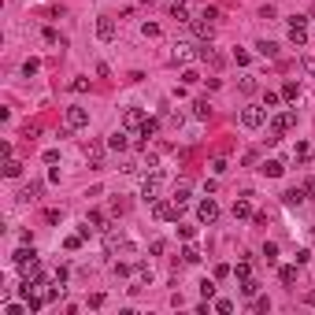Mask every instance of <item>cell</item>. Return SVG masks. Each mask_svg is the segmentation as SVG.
<instances>
[{
	"mask_svg": "<svg viewBox=\"0 0 315 315\" xmlns=\"http://www.w3.org/2000/svg\"><path fill=\"white\" fill-rule=\"evenodd\" d=\"M293 126H297V112H278V115H271V137H267V145H278L282 134H289Z\"/></svg>",
	"mask_w": 315,
	"mask_h": 315,
	"instance_id": "1",
	"label": "cell"
},
{
	"mask_svg": "<svg viewBox=\"0 0 315 315\" xmlns=\"http://www.w3.org/2000/svg\"><path fill=\"white\" fill-rule=\"evenodd\" d=\"M215 15H219L215 8H204L197 19L189 23V26H193V34H197L200 41H212V37H215Z\"/></svg>",
	"mask_w": 315,
	"mask_h": 315,
	"instance_id": "2",
	"label": "cell"
},
{
	"mask_svg": "<svg viewBox=\"0 0 315 315\" xmlns=\"http://www.w3.org/2000/svg\"><path fill=\"white\" fill-rule=\"evenodd\" d=\"M289 45H293V49H304V45H308V15H293V19H289Z\"/></svg>",
	"mask_w": 315,
	"mask_h": 315,
	"instance_id": "3",
	"label": "cell"
},
{
	"mask_svg": "<svg viewBox=\"0 0 315 315\" xmlns=\"http://www.w3.org/2000/svg\"><path fill=\"white\" fill-rule=\"evenodd\" d=\"M160 189H163V175H160V171H149V178L141 182V200L156 204V200H160Z\"/></svg>",
	"mask_w": 315,
	"mask_h": 315,
	"instance_id": "4",
	"label": "cell"
},
{
	"mask_svg": "<svg viewBox=\"0 0 315 315\" xmlns=\"http://www.w3.org/2000/svg\"><path fill=\"white\" fill-rule=\"evenodd\" d=\"M267 122V112L260 104H248V108H241V126L245 130H260V126Z\"/></svg>",
	"mask_w": 315,
	"mask_h": 315,
	"instance_id": "5",
	"label": "cell"
},
{
	"mask_svg": "<svg viewBox=\"0 0 315 315\" xmlns=\"http://www.w3.org/2000/svg\"><path fill=\"white\" fill-rule=\"evenodd\" d=\"M178 212H182V204H175V200H156L152 204V215L160 219V223H175Z\"/></svg>",
	"mask_w": 315,
	"mask_h": 315,
	"instance_id": "6",
	"label": "cell"
},
{
	"mask_svg": "<svg viewBox=\"0 0 315 315\" xmlns=\"http://www.w3.org/2000/svg\"><path fill=\"white\" fill-rule=\"evenodd\" d=\"M104 156H108V141H89V145H86L89 167H104Z\"/></svg>",
	"mask_w": 315,
	"mask_h": 315,
	"instance_id": "7",
	"label": "cell"
},
{
	"mask_svg": "<svg viewBox=\"0 0 315 315\" xmlns=\"http://www.w3.org/2000/svg\"><path fill=\"white\" fill-rule=\"evenodd\" d=\"M215 219H219V204H215L212 197L200 200V204H197V223H208V226H212Z\"/></svg>",
	"mask_w": 315,
	"mask_h": 315,
	"instance_id": "8",
	"label": "cell"
},
{
	"mask_svg": "<svg viewBox=\"0 0 315 315\" xmlns=\"http://www.w3.org/2000/svg\"><path fill=\"white\" fill-rule=\"evenodd\" d=\"M86 126H89V112H86V108H67V130H86Z\"/></svg>",
	"mask_w": 315,
	"mask_h": 315,
	"instance_id": "9",
	"label": "cell"
},
{
	"mask_svg": "<svg viewBox=\"0 0 315 315\" xmlns=\"http://www.w3.org/2000/svg\"><path fill=\"white\" fill-rule=\"evenodd\" d=\"M126 241H122V230L119 226H108L104 230V252H108V256H112V252H119Z\"/></svg>",
	"mask_w": 315,
	"mask_h": 315,
	"instance_id": "10",
	"label": "cell"
},
{
	"mask_svg": "<svg viewBox=\"0 0 315 315\" xmlns=\"http://www.w3.org/2000/svg\"><path fill=\"white\" fill-rule=\"evenodd\" d=\"M156 134H160V122H156V119H145V122L137 126V149H145L149 137H156Z\"/></svg>",
	"mask_w": 315,
	"mask_h": 315,
	"instance_id": "11",
	"label": "cell"
},
{
	"mask_svg": "<svg viewBox=\"0 0 315 315\" xmlns=\"http://www.w3.org/2000/svg\"><path fill=\"white\" fill-rule=\"evenodd\" d=\"M97 37L100 41H115V19L112 15H100L97 19Z\"/></svg>",
	"mask_w": 315,
	"mask_h": 315,
	"instance_id": "12",
	"label": "cell"
},
{
	"mask_svg": "<svg viewBox=\"0 0 315 315\" xmlns=\"http://www.w3.org/2000/svg\"><path fill=\"white\" fill-rule=\"evenodd\" d=\"M149 115H145V108H126V115H122V126L126 130H137L141 122H145Z\"/></svg>",
	"mask_w": 315,
	"mask_h": 315,
	"instance_id": "13",
	"label": "cell"
},
{
	"mask_svg": "<svg viewBox=\"0 0 315 315\" xmlns=\"http://www.w3.org/2000/svg\"><path fill=\"white\" fill-rule=\"evenodd\" d=\"M108 149H112V152H126V149H130V134H126V126L108 137Z\"/></svg>",
	"mask_w": 315,
	"mask_h": 315,
	"instance_id": "14",
	"label": "cell"
},
{
	"mask_svg": "<svg viewBox=\"0 0 315 315\" xmlns=\"http://www.w3.org/2000/svg\"><path fill=\"white\" fill-rule=\"evenodd\" d=\"M304 193H308V185L301 189V185H297V189H286V193H282V204H286V208H301V204H304Z\"/></svg>",
	"mask_w": 315,
	"mask_h": 315,
	"instance_id": "15",
	"label": "cell"
},
{
	"mask_svg": "<svg viewBox=\"0 0 315 315\" xmlns=\"http://www.w3.org/2000/svg\"><path fill=\"white\" fill-rule=\"evenodd\" d=\"M252 193H241L238 200H234V219H252Z\"/></svg>",
	"mask_w": 315,
	"mask_h": 315,
	"instance_id": "16",
	"label": "cell"
},
{
	"mask_svg": "<svg viewBox=\"0 0 315 315\" xmlns=\"http://www.w3.org/2000/svg\"><path fill=\"white\" fill-rule=\"evenodd\" d=\"M260 175L263 178H282V175H286V167H282V160H263L260 163Z\"/></svg>",
	"mask_w": 315,
	"mask_h": 315,
	"instance_id": "17",
	"label": "cell"
},
{
	"mask_svg": "<svg viewBox=\"0 0 315 315\" xmlns=\"http://www.w3.org/2000/svg\"><path fill=\"white\" fill-rule=\"evenodd\" d=\"M86 223H89L93 230H100V234L108 230V219H104V212H97V208H89V212H86Z\"/></svg>",
	"mask_w": 315,
	"mask_h": 315,
	"instance_id": "18",
	"label": "cell"
},
{
	"mask_svg": "<svg viewBox=\"0 0 315 315\" xmlns=\"http://www.w3.org/2000/svg\"><path fill=\"white\" fill-rule=\"evenodd\" d=\"M189 197H193V189H189V182H175V204H189Z\"/></svg>",
	"mask_w": 315,
	"mask_h": 315,
	"instance_id": "19",
	"label": "cell"
},
{
	"mask_svg": "<svg viewBox=\"0 0 315 315\" xmlns=\"http://www.w3.org/2000/svg\"><path fill=\"white\" fill-rule=\"evenodd\" d=\"M256 52H260L263 59H278V45H275V41H260Z\"/></svg>",
	"mask_w": 315,
	"mask_h": 315,
	"instance_id": "20",
	"label": "cell"
},
{
	"mask_svg": "<svg viewBox=\"0 0 315 315\" xmlns=\"http://www.w3.org/2000/svg\"><path fill=\"white\" fill-rule=\"evenodd\" d=\"M197 52H193V45H175V63H189Z\"/></svg>",
	"mask_w": 315,
	"mask_h": 315,
	"instance_id": "21",
	"label": "cell"
},
{
	"mask_svg": "<svg viewBox=\"0 0 315 315\" xmlns=\"http://www.w3.org/2000/svg\"><path fill=\"white\" fill-rule=\"evenodd\" d=\"M193 119H200V122L212 119V104H208V100H197V104H193Z\"/></svg>",
	"mask_w": 315,
	"mask_h": 315,
	"instance_id": "22",
	"label": "cell"
},
{
	"mask_svg": "<svg viewBox=\"0 0 315 315\" xmlns=\"http://www.w3.org/2000/svg\"><path fill=\"white\" fill-rule=\"evenodd\" d=\"M234 278H238V282L252 278V263H248V260H238V267H234Z\"/></svg>",
	"mask_w": 315,
	"mask_h": 315,
	"instance_id": "23",
	"label": "cell"
},
{
	"mask_svg": "<svg viewBox=\"0 0 315 315\" xmlns=\"http://www.w3.org/2000/svg\"><path fill=\"white\" fill-rule=\"evenodd\" d=\"M134 275H137V282H145V286H149V282H152V267L149 263H134Z\"/></svg>",
	"mask_w": 315,
	"mask_h": 315,
	"instance_id": "24",
	"label": "cell"
},
{
	"mask_svg": "<svg viewBox=\"0 0 315 315\" xmlns=\"http://www.w3.org/2000/svg\"><path fill=\"white\" fill-rule=\"evenodd\" d=\"M297 97H301V86H297V82H286V86H282V100H297Z\"/></svg>",
	"mask_w": 315,
	"mask_h": 315,
	"instance_id": "25",
	"label": "cell"
},
{
	"mask_svg": "<svg viewBox=\"0 0 315 315\" xmlns=\"http://www.w3.org/2000/svg\"><path fill=\"white\" fill-rule=\"evenodd\" d=\"M182 263H200V252H197V245H185V248H182Z\"/></svg>",
	"mask_w": 315,
	"mask_h": 315,
	"instance_id": "26",
	"label": "cell"
},
{
	"mask_svg": "<svg viewBox=\"0 0 315 315\" xmlns=\"http://www.w3.org/2000/svg\"><path fill=\"white\" fill-rule=\"evenodd\" d=\"M278 278H282V286H293V282H297V267H282Z\"/></svg>",
	"mask_w": 315,
	"mask_h": 315,
	"instance_id": "27",
	"label": "cell"
},
{
	"mask_svg": "<svg viewBox=\"0 0 315 315\" xmlns=\"http://www.w3.org/2000/svg\"><path fill=\"white\" fill-rule=\"evenodd\" d=\"M278 104H282V93L267 89V93H263V108H278Z\"/></svg>",
	"mask_w": 315,
	"mask_h": 315,
	"instance_id": "28",
	"label": "cell"
},
{
	"mask_svg": "<svg viewBox=\"0 0 315 315\" xmlns=\"http://www.w3.org/2000/svg\"><path fill=\"white\" fill-rule=\"evenodd\" d=\"M4 175H8V178H19V175H23V163H19V160H8V163H4Z\"/></svg>",
	"mask_w": 315,
	"mask_h": 315,
	"instance_id": "29",
	"label": "cell"
},
{
	"mask_svg": "<svg viewBox=\"0 0 315 315\" xmlns=\"http://www.w3.org/2000/svg\"><path fill=\"white\" fill-rule=\"evenodd\" d=\"M241 293H245V297H256V293H260V282H256V278H245V282H241Z\"/></svg>",
	"mask_w": 315,
	"mask_h": 315,
	"instance_id": "30",
	"label": "cell"
},
{
	"mask_svg": "<svg viewBox=\"0 0 315 315\" xmlns=\"http://www.w3.org/2000/svg\"><path fill=\"white\" fill-rule=\"evenodd\" d=\"M200 297H204V301H212V297H215V282H212V278L200 282Z\"/></svg>",
	"mask_w": 315,
	"mask_h": 315,
	"instance_id": "31",
	"label": "cell"
},
{
	"mask_svg": "<svg viewBox=\"0 0 315 315\" xmlns=\"http://www.w3.org/2000/svg\"><path fill=\"white\" fill-rule=\"evenodd\" d=\"M263 260H267V263H275V260H278V245H275V241H267V245H263Z\"/></svg>",
	"mask_w": 315,
	"mask_h": 315,
	"instance_id": "32",
	"label": "cell"
},
{
	"mask_svg": "<svg viewBox=\"0 0 315 315\" xmlns=\"http://www.w3.org/2000/svg\"><path fill=\"white\" fill-rule=\"evenodd\" d=\"M37 71H41V63H37V59H26V63H23V74H26V78H34Z\"/></svg>",
	"mask_w": 315,
	"mask_h": 315,
	"instance_id": "33",
	"label": "cell"
},
{
	"mask_svg": "<svg viewBox=\"0 0 315 315\" xmlns=\"http://www.w3.org/2000/svg\"><path fill=\"white\" fill-rule=\"evenodd\" d=\"M167 126L171 130H182V112H167Z\"/></svg>",
	"mask_w": 315,
	"mask_h": 315,
	"instance_id": "34",
	"label": "cell"
},
{
	"mask_svg": "<svg viewBox=\"0 0 315 315\" xmlns=\"http://www.w3.org/2000/svg\"><path fill=\"white\" fill-rule=\"evenodd\" d=\"M215 311L219 315H230L234 311V301H226V297H223V301H215Z\"/></svg>",
	"mask_w": 315,
	"mask_h": 315,
	"instance_id": "35",
	"label": "cell"
},
{
	"mask_svg": "<svg viewBox=\"0 0 315 315\" xmlns=\"http://www.w3.org/2000/svg\"><path fill=\"white\" fill-rule=\"evenodd\" d=\"M182 82H185V86H197V82H200V74L189 67V71H182Z\"/></svg>",
	"mask_w": 315,
	"mask_h": 315,
	"instance_id": "36",
	"label": "cell"
},
{
	"mask_svg": "<svg viewBox=\"0 0 315 315\" xmlns=\"http://www.w3.org/2000/svg\"><path fill=\"white\" fill-rule=\"evenodd\" d=\"M30 311V304H8L4 308V315H26Z\"/></svg>",
	"mask_w": 315,
	"mask_h": 315,
	"instance_id": "37",
	"label": "cell"
},
{
	"mask_svg": "<svg viewBox=\"0 0 315 315\" xmlns=\"http://www.w3.org/2000/svg\"><path fill=\"white\" fill-rule=\"evenodd\" d=\"M212 171H215V175H226V171H230V163L223 160V156H219V160H212Z\"/></svg>",
	"mask_w": 315,
	"mask_h": 315,
	"instance_id": "38",
	"label": "cell"
},
{
	"mask_svg": "<svg viewBox=\"0 0 315 315\" xmlns=\"http://www.w3.org/2000/svg\"><path fill=\"white\" fill-rule=\"evenodd\" d=\"M141 34H145V37H160V26H156V23H145V26H141Z\"/></svg>",
	"mask_w": 315,
	"mask_h": 315,
	"instance_id": "39",
	"label": "cell"
},
{
	"mask_svg": "<svg viewBox=\"0 0 315 315\" xmlns=\"http://www.w3.org/2000/svg\"><path fill=\"white\" fill-rule=\"evenodd\" d=\"M178 238H185V241H193V238H197V226H178Z\"/></svg>",
	"mask_w": 315,
	"mask_h": 315,
	"instance_id": "40",
	"label": "cell"
},
{
	"mask_svg": "<svg viewBox=\"0 0 315 315\" xmlns=\"http://www.w3.org/2000/svg\"><path fill=\"white\" fill-rule=\"evenodd\" d=\"M112 271H115L119 278H126V275H130V271H134V267H130V263H112Z\"/></svg>",
	"mask_w": 315,
	"mask_h": 315,
	"instance_id": "41",
	"label": "cell"
},
{
	"mask_svg": "<svg viewBox=\"0 0 315 315\" xmlns=\"http://www.w3.org/2000/svg\"><path fill=\"white\" fill-rule=\"evenodd\" d=\"M241 93H256V78H252V74L241 78Z\"/></svg>",
	"mask_w": 315,
	"mask_h": 315,
	"instance_id": "42",
	"label": "cell"
},
{
	"mask_svg": "<svg viewBox=\"0 0 315 315\" xmlns=\"http://www.w3.org/2000/svg\"><path fill=\"white\" fill-rule=\"evenodd\" d=\"M86 89H89L86 78H74V82H71V93H86Z\"/></svg>",
	"mask_w": 315,
	"mask_h": 315,
	"instance_id": "43",
	"label": "cell"
},
{
	"mask_svg": "<svg viewBox=\"0 0 315 315\" xmlns=\"http://www.w3.org/2000/svg\"><path fill=\"white\" fill-rule=\"evenodd\" d=\"M59 219H63L59 208H49V212H45V223H59Z\"/></svg>",
	"mask_w": 315,
	"mask_h": 315,
	"instance_id": "44",
	"label": "cell"
},
{
	"mask_svg": "<svg viewBox=\"0 0 315 315\" xmlns=\"http://www.w3.org/2000/svg\"><path fill=\"white\" fill-rule=\"evenodd\" d=\"M163 248H167V241H163V238H156V241L149 245V252H152V256H160V252H163Z\"/></svg>",
	"mask_w": 315,
	"mask_h": 315,
	"instance_id": "45",
	"label": "cell"
},
{
	"mask_svg": "<svg viewBox=\"0 0 315 315\" xmlns=\"http://www.w3.org/2000/svg\"><path fill=\"white\" fill-rule=\"evenodd\" d=\"M293 156H297V160H304V156H308V141H297V149H293Z\"/></svg>",
	"mask_w": 315,
	"mask_h": 315,
	"instance_id": "46",
	"label": "cell"
},
{
	"mask_svg": "<svg viewBox=\"0 0 315 315\" xmlns=\"http://www.w3.org/2000/svg\"><path fill=\"white\" fill-rule=\"evenodd\" d=\"M67 275H71V271H67L63 263H59V267H56V275H52V282H67Z\"/></svg>",
	"mask_w": 315,
	"mask_h": 315,
	"instance_id": "47",
	"label": "cell"
},
{
	"mask_svg": "<svg viewBox=\"0 0 315 315\" xmlns=\"http://www.w3.org/2000/svg\"><path fill=\"white\" fill-rule=\"evenodd\" d=\"M234 63H238V67H245V63H248V52H245V49H238V52H234Z\"/></svg>",
	"mask_w": 315,
	"mask_h": 315,
	"instance_id": "48",
	"label": "cell"
},
{
	"mask_svg": "<svg viewBox=\"0 0 315 315\" xmlns=\"http://www.w3.org/2000/svg\"><path fill=\"white\" fill-rule=\"evenodd\" d=\"M226 275H234V267H226V263H219V267H215V278H226Z\"/></svg>",
	"mask_w": 315,
	"mask_h": 315,
	"instance_id": "49",
	"label": "cell"
},
{
	"mask_svg": "<svg viewBox=\"0 0 315 315\" xmlns=\"http://www.w3.org/2000/svg\"><path fill=\"white\" fill-rule=\"evenodd\" d=\"M41 37H45V41H49V45H56V41H59V34H56V30H52V26H49V30H45V34H41Z\"/></svg>",
	"mask_w": 315,
	"mask_h": 315,
	"instance_id": "50",
	"label": "cell"
},
{
	"mask_svg": "<svg viewBox=\"0 0 315 315\" xmlns=\"http://www.w3.org/2000/svg\"><path fill=\"white\" fill-rule=\"evenodd\" d=\"M304 71H308V74H315V59H304Z\"/></svg>",
	"mask_w": 315,
	"mask_h": 315,
	"instance_id": "51",
	"label": "cell"
},
{
	"mask_svg": "<svg viewBox=\"0 0 315 315\" xmlns=\"http://www.w3.org/2000/svg\"><path fill=\"white\" fill-rule=\"evenodd\" d=\"M304 304H311V308H315V293H308V297H304Z\"/></svg>",
	"mask_w": 315,
	"mask_h": 315,
	"instance_id": "52",
	"label": "cell"
},
{
	"mask_svg": "<svg viewBox=\"0 0 315 315\" xmlns=\"http://www.w3.org/2000/svg\"><path fill=\"white\" fill-rule=\"evenodd\" d=\"M137 4H152V0H137Z\"/></svg>",
	"mask_w": 315,
	"mask_h": 315,
	"instance_id": "53",
	"label": "cell"
},
{
	"mask_svg": "<svg viewBox=\"0 0 315 315\" xmlns=\"http://www.w3.org/2000/svg\"><path fill=\"white\" fill-rule=\"evenodd\" d=\"M171 4H185V0H171Z\"/></svg>",
	"mask_w": 315,
	"mask_h": 315,
	"instance_id": "54",
	"label": "cell"
}]
</instances>
